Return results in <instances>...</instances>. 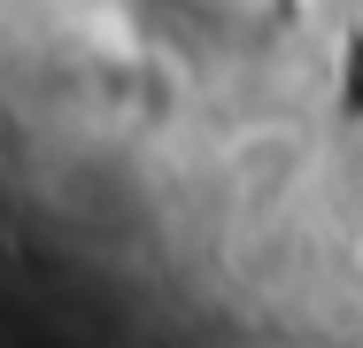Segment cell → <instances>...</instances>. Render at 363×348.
Instances as JSON below:
<instances>
[{
	"instance_id": "1",
	"label": "cell",
	"mask_w": 363,
	"mask_h": 348,
	"mask_svg": "<svg viewBox=\"0 0 363 348\" xmlns=\"http://www.w3.org/2000/svg\"><path fill=\"white\" fill-rule=\"evenodd\" d=\"M186 8H201V16H263L271 0H186Z\"/></svg>"
}]
</instances>
